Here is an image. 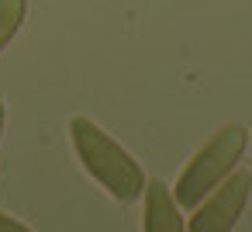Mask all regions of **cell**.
I'll list each match as a JSON object with an SVG mask.
<instances>
[{
  "label": "cell",
  "instance_id": "6da1fadb",
  "mask_svg": "<svg viewBox=\"0 0 252 232\" xmlns=\"http://www.w3.org/2000/svg\"><path fill=\"white\" fill-rule=\"evenodd\" d=\"M69 139H73V149H76L83 170H87L114 201L131 204V201L142 197L145 180H149L145 170H142V163H138L128 149H121L94 118L76 115V118L69 121Z\"/></svg>",
  "mask_w": 252,
  "mask_h": 232
},
{
  "label": "cell",
  "instance_id": "7a4b0ae2",
  "mask_svg": "<svg viewBox=\"0 0 252 232\" xmlns=\"http://www.w3.org/2000/svg\"><path fill=\"white\" fill-rule=\"evenodd\" d=\"M245 146H249V135H245L242 125H224V128H218V132L190 156V163L180 170V177H176V184H173L176 204H180V208H197V204L235 170V163L242 159Z\"/></svg>",
  "mask_w": 252,
  "mask_h": 232
},
{
  "label": "cell",
  "instance_id": "3957f363",
  "mask_svg": "<svg viewBox=\"0 0 252 232\" xmlns=\"http://www.w3.org/2000/svg\"><path fill=\"white\" fill-rule=\"evenodd\" d=\"M249 187H252V177L245 170H231L197 204V211L190 218V232H231L249 204Z\"/></svg>",
  "mask_w": 252,
  "mask_h": 232
},
{
  "label": "cell",
  "instance_id": "277c9868",
  "mask_svg": "<svg viewBox=\"0 0 252 232\" xmlns=\"http://www.w3.org/2000/svg\"><path fill=\"white\" fill-rule=\"evenodd\" d=\"M142 201H145V232H187L180 204L162 180H145Z\"/></svg>",
  "mask_w": 252,
  "mask_h": 232
},
{
  "label": "cell",
  "instance_id": "5b68a950",
  "mask_svg": "<svg viewBox=\"0 0 252 232\" xmlns=\"http://www.w3.org/2000/svg\"><path fill=\"white\" fill-rule=\"evenodd\" d=\"M25 18H28V0H0V52L14 42Z\"/></svg>",
  "mask_w": 252,
  "mask_h": 232
},
{
  "label": "cell",
  "instance_id": "8992f818",
  "mask_svg": "<svg viewBox=\"0 0 252 232\" xmlns=\"http://www.w3.org/2000/svg\"><path fill=\"white\" fill-rule=\"evenodd\" d=\"M0 232H32V229H28V225H21L18 218H11V215L0 211Z\"/></svg>",
  "mask_w": 252,
  "mask_h": 232
},
{
  "label": "cell",
  "instance_id": "52a82bcc",
  "mask_svg": "<svg viewBox=\"0 0 252 232\" xmlns=\"http://www.w3.org/2000/svg\"><path fill=\"white\" fill-rule=\"evenodd\" d=\"M4 125H7V108H4V101H0V139H4Z\"/></svg>",
  "mask_w": 252,
  "mask_h": 232
}]
</instances>
